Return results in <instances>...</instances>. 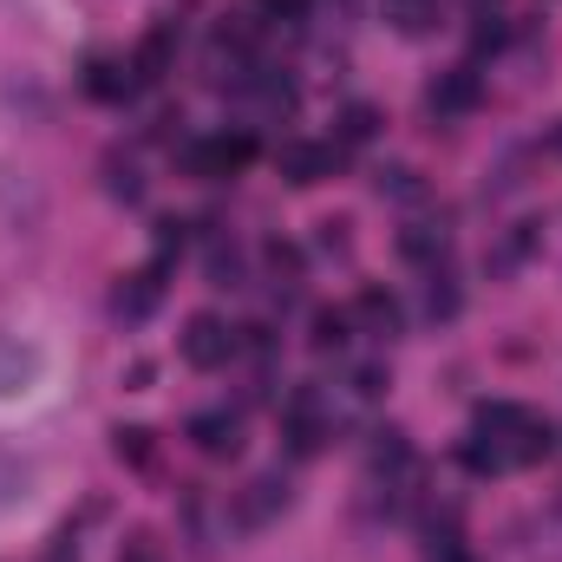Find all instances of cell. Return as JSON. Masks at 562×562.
Returning <instances> with one entry per match:
<instances>
[{
  "label": "cell",
  "mask_w": 562,
  "mask_h": 562,
  "mask_svg": "<svg viewBox=\"0 0 562 562\" xmlns=\"http://www.w3.org/2000/svg\"><path fill=\"white\" fill-rule=\"evenodd\" d=\"M550 425L537 419L530 406H510V400H491V406H477V419H471V438H464V464L477 471V477H497V471H524V464H543L550 458Z\"/></svg>",
  "instance_id": "cell-1"
},
{
  "label": "cell",
  "mask_w": 562,
  "mask_h": 562,
  "mask_svg": "<svg viewBox=\"0 0 562 562\" xmlns=\"http://www.w3.org/2000/svg\"><path fill=\"white\" fill-rule=\"evenodd\" d=\"M177 347H183V360H190L196 373H216V367H229V353H236V327L216 321V314H190Z\"/></svg>",
  "instance_id": "cell-2"
},
{
  "label": "cell",
  "mask_w": 562,
  "mask_h": 562,
  "mask_svg": "<svg viewBox=\"0 0 562 562\" xmlns=\"http://www.w3.org/2000/svg\"><path fill=\"white\" fill-rule=\"evenodd\" d=\"M249 157H256V138H249V132H216V138H203V144H190V150H183L190 177H203V183H216V177H236Z\"/></svg>",
  "instance_id": "cell-3"
},
{
  "label": "cell",
  "mask_w": 562,
  "mask_h": 562,
  "mask_svg": "<svg viewBox=\"0 0 562 562\" xmlns=\"http://www.w3.org/2000/svg\"><path fill=\"white\" fill-rule=\"evenodd\" d=\"M281 177L294 183V190H307V183H321V177H334V164H340V144H307V138H288L276 150Z\"/></svg>",
  "instance_id": "cell-4"
},
{
  "label": "cell",
  "mask_w": 562,
  "mask_h": 562,
  "mask_svg": "<svg viewBox=\"0 0 562 562\" xmlns=\"http://www.w3.org/2000/svg\"><path fill=\"white\" fill-rule=\"evenodd\" d=\"M477 99H484L477 66H451V72H438V79H431V92H425V105H431L438 119H464Z\"/></svg>",
  "instance_id": "cell-5"
},
{
  "label": "cell",
  "mask_w": 562,
  "mask_h": 562,
  "mask_svg": "<svg viewBox=\"0 0 562 562\" xmlns=\"http://www.w3.org/2000/svg\"><path fill=\"white\" fill-rule=\"evenodd\" d=\"M40 373H46V353L20 334H0V400H20Z\"/></svg>",
  "instance_id": "cell-6"
},
{
  "label": "cell",
  "mask_w": 562,
  "mask_h": 562,
  "mask_svg": "<svg viewBox=\"0 0 562 562\" xmlns=\"http://www.w3.org/2000/svg\"><path fill=\"white\" fill-rule=\"evenodd\" d=\"M347 321H353L360 334H373V340H393V334H400V301H393L386 288H360Z\"/></svg>",
  "instance_id": "cell-7"
},
{
  "label": "cell",
  "mask_w": 562,
  "mask_h": 562,
  "mask_svg": "<svg viewBox=\"0 0 562 562\" xmlns=\"http://www.w3.org/2000/svg\"><path fill=\"white\" fill-rule=\"evenodd\" d=\"M190 445L203 458H236L243 451V425H236V413H196L190 419Z\"/></svg>",
  "instance_id": "cell-8"
},
{
  "label": "cell",
  "mask_w": 562,
  "mask_h": 562,
  "mask_svg": "<svg viewBox=\"0 0 562 562\" xmlns=\"http://www.w3.org/2000/svg\"><path fill=\"white\" fill-rule=\"evenodd\" d=\"M157 301H164V262H150V269L119 281V314H125V321H144Z\"/></svg>",
  "instance_id": "cell-9"
},
{
  "label": "cell",
  "mask_w": 562,
  "mask_h": 562,
  "mask_svg": "<svg viewBox=\"0 0 562 562\" xmlns=\"http://www.w3.org/2000/svg\"><path fill=\"white\" fill-rule=\"evenodd\" d=\"M380 7H386V26L406 33V40H425L445 20V0H380Z\"/></svg>",
  "instance_id": "cell-10"
},
{
  "label": "cell",
  "mask_w": 562,
  "mask_h": 562,
  "mask_svg": "<svg viewBox=\"0 0 562 562\" xmlns=\"http://www.w3.org/2000/svg\"><path fill=\"white\" fill-rule=\"evenodd\" d=\"M132 86H138V72H132V66H119V59H92V66H86V92H92V99H105V105L132 99Z\"/></svg>",
  "instance_id": "cell-11"
},
{
  "label": "cell",
  "mask_w": 562,
  "mask_h": 562,
  "mask_svg": "<svg viewBox=\"0 0 562 562\" xmlns=\"http://www.w3.org/2000/svg\"><path fill=\"white\" fill-rule=\"evenodd\" d=\"M170 53H177V26L164 20V26H150V33H144V46H138V59H132V72H138V79H164Z\"/></svg>",
  "instance_id": "cell-12"
},
{
  "label": "cell",
  "mask_w": 562,
  "mask_h": 562,
  "mask_svg": "<svg viewBox=\"0 0 562 562\" xmlns=\"http://www.w3.org/2000/svg\"><path fill=\"white\" fill-rule=\"evenodd\" d=\"M26 497H33V464L0 445V510H13V504H26Z\"/></svg>",
  "instance_id": "cell-13"
},
{
  "label": "cell",
  "mask_w": 562,
  "mask_h": 562,
  "mask_svg": "<svg viewBox=\"0 0 562 562\" xmlns=\"http://www.w3.org/2000/svg\"><path fill=\"white\" fill-rule=\"evenodd\" d=\"M281 504H288V484H281V477H256V484L243 491L236 517H243V524H262V517H269V510H281Z\"/></svg>",
  "instance_id": "cell-14"
},
{
  "label": "cell",
  "mask_w": 562,
  "mask_h": 562,
  "mask_svg": "<svg viewBox=\"0 0 562 562\" xmlns=\"http://www.w3.org/2000/svg\"><path fill=\"white\" fill-rule=\"evenodd\" d=\"M400 249H406L413 262H431V256H445V229H438V223H406V229H400Z\"/></svg>",
  "instance_id": "cell-15"
},
{
  "label": "cell",
  "mask_w": 562,
  "mask_h": 562,
  "mask_svg": "<svg viewBox=\"0 0 562 562\" xmlns=\"http://www.w3.org/2000/svg\"><path fill=\"white\" fill-rule=\"evenodd\" d=\"M373 132H380V112L373 105H347L340 112V144H367Z\"/></svg>",
  "instance_id": "cell-16"
},
{
  "label": "cell",
  "mask_w": 562,
  "mask_h": 562,
  "mask_svg": "<svg viewBox=\"0 0 562 562\" xmlns=\"http://www.w3.org/2000/svg\"><path fill=\"white\" fill-rule=\"evenodd\" d=\"M347 327H353V321H347L340 307H321V314H314V347H321V353H327V347H340V340H347Z\"/></svg>",
  "instance_id": "cell-17"
},
{
  "label": "cell",
  "mask_w": 562,
  "mask_h": 562,
  "mask_svg": "<svg viewBox=\"0 0 562 562\" xmlns=\"http://www.w3.org/2000/svg\"><path fill=\"white\" fill-rule=\"evenodd\" d=\"M256 13L269 26H294V20H307V0H256Z\"/></svg>",
  "instance_id": "cell-18"
},
{
  "label": "cell",
  "mask_w": 562,
  "mask_h": 562,
  "mask_svg": "<svg viewBox=\"0 0 562 562\" xmlns=\"http://www.w3.org/2000/svg\"><path fill=\"white\" fill-rule=\"evenodd\" d=\"M105 170H112V177H105V190H112V196H125V203H138V170H132V164H119V157H112V164H105Z\"/></svg>",
  "instance_id": "cell-19"
},
{
  "label": "cell",
  "mask_w": 562,
  "mask_h": 562,
  "mask_svg": "<svg viewBox=\"0 0 562 562\" xmlns=\"http://www.w3.org/2000/svg\"><path fill=\"white\" fill-rule=\"evenodd\" d=\"M425 314L438 321V314H458V288L445 276H431V288H425Z\"/></svg>",
  "instance_id": "cell-20"
},
{
  "label": "cell",
  "mask_w": 562,
  "mask_h": 562,
  "mask_svg": "<svg viewBox=\"0 0 562 562\" xmlns=\"http://www.w3.org/2000/svg\"><path fill=\"white\" fill-rule=\"evenodd\" d=\"M380 196H419V177L413 170H380Z\"/></svg>",
  "instance_id": "cell-21"
},
{
  "label": "cell",
  "mask_w": 562,
  "mask_h": 562,
  "mask_svg": "<svg viewBox=\"0 0 562 562\" xmlns=\"http://www.w3.org/2000/svg\"><path fill=\"white\" fill-rule=\"evenodd\" d=\"M119 458L144 464V458H150V431H138V425H132V431H119Z\"/></svg>",
  "instance_id": "cell-22"
},
{
  "label": "cell",
  "mask_w": 562,
  "mask_h": 562,
  "mask_svg": "<svg viewBox=\"0 0 562 562\" xmlns=\"http://www.w3.org/2000/svg\"><path fill=\"white\" fill-rule=\"evenodd\" d=\"M183 249V223H157V262H170Z\"/></svg>",
  "instance_id": "cell-23"
},
{
  "label": "cell",
  "mask_w": 562,
  "mask_h": 562,
  "mask_svg": "<svg viewBox=\"0 0 562 562\" xmlns=\"http://www.w3.org/2000/svg\"><path fill=\"white\" fill-rule=\"evenodd\" d=\"M269 269H276V276H301V256H294L288 243H269Z\"/></svg>",
  "instance_id": "cell-24"
},
{
  "label": "cell",
  "mask_w": 562,
  "mask_h": 562,
  "mask_svg": "<svg viewBox=\"0 0 562 562\" xmlns=\"http://www.w3.org/2000/svg\"><path fill=\"white\" fill-rule=\"evenodd\" d=\"M46 562H79V557H72V537H66V543H53V557H46Z\"/></svg>",
  "instance_id": "cell-25"
},
{
  "label": "cell",
  "mask_w": 562,
  "mask_h": 562,
  "mask_svg": "<svg viewBox=\"0 0 562 562\" xmlns=\"http://www.w3.org/2000/svg\"><path fill=\"white\" fill-rule=\"evenodd\" d=\"M125 562H150V550H144V543H138V550H132V557H125Z\"/></svg>",
  "instance_id": "cell-26"
},
{
  "label": "cell",
  "mask_w": 562,
  "mask_h": 562,
  "mask_svg": "<svg viewBox=\"0 0 562 562\" xmlns=\"http://www.w3.org/2000/svg\"><path fill=\"white\" fill-rule=\"evenodd\" d=\"M471 7H477V13H491V7H497V0H471Z\"/></svg>",
  "instance_id": "cell-27"
},
{
  "label": "cell",
  "mask_w": 562,
  "mask_h": 562,
  "mask_svg": "<svg viewBox=\"0 0 562 562\" xmlns=\"http://www.w3.org/2000/svg\"><path fill=\"white\" fill-rule=\"evenodd\" d=\"M557 150H562V125H557Z\"/></svg>",
  "instance_id": "cell-28"
},
{
  "label": "cell",
  "mask_w": 562,
  "mask_h": 562,
  "mask_svg": "<svg viewBox=\"0 0 562 562\" xmlns=\"http://www.w3.org/2000/svg\"><path fill=\"white\" fill-rule=\"evenodd\" d=\"M334 7H353V0H334Z\"/></svg>",
  "instance_id": "cell-29"
}]
</instances>
